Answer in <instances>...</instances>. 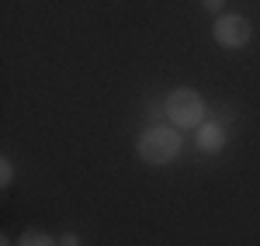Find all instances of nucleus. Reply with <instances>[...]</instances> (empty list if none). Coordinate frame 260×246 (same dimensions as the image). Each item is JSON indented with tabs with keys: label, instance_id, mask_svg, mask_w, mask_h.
<instances>
[{
	"label": "nucleus",
	"instance_id": "nucleus-3",
	"mask_svg": "<svg viewBox=\"0 0 260 246\" xmlns=\"http://www.w3.org/2000/svg\"><path fill=\"white\" fill-rule=\"evenodd\" d=\"M212 39L219 42L222 49H246L253 42V24L243 18V14H219L212 24Z\"/></svg>",
	"mask_w": 260,
	"mask_h": 246
},
{
	"label": "nucleus",
	"instance_id": "nucleus-8",
	"mask_svg": "<svg viewBox=\"0 0 260 246\" xmlns=\"http://www.w3.org/2000/svg\"><path fill=\"white\" fill-rule=\"evenodd\" d=\"M59 246H80V236H77V232H62Z\"/></svg>",
	"mask_w": 260,
	"mask_h": 246
},
{
	"label": "nucleus",
	"instance_id": "nucleus-2",
	"mask_svg": "<svg viewBox=\"0 0 260 246\" xmlns=\"http://www.w3.org/2000/svg\"><path fill=\"white\" fill-rule=\"evenodd\" d=\"M163 111H167L170 125H177L180 132L184 128H198L201 122H208V104H205V97L194 87H174L167 94V101H163Z\"/></svg>",
	"mask_w": 260,
	"mask_h": 246
},
{
	"label": "nucleus",
	"instance_id": "nucleus-6",
	"mask_svg": "<svg viewBox=\"0 0 260 246\" xmlns=\"http://www.w3.org/2000/svg\"><path fill=\"white\" fill-rule=\"evenodd\" d=\"M11 184H14V163H11V156H0V187Z\"/></svg>",
	"mask_w": 260,
	"mask_h": 246
},
{
	"label": "nucleus",
	"instance_id": "nucleus-5",
	"mask_svg": "<svg viewBox=\"0 0 260 246\" xmlns=\"http://www.w3.org/2000/svg\"><path fill=\"white\" fill-rule=\"evenodd\" d=\"M18 246H59V239L49 236V232H42V229H28V232L18 236Z\"/></svg>",
	"mask_w": 260,
	"mask_h": 246
},
{
	"label": "nucleus",
	"instance_id": "nucleus-7",
	"mask_svg": "<svg viewBox=\"0 0 260 246\" xmlns=\"http://www.w3.org/2000/svg\"><path fill=\"white\" fill-rule=\"evenodd\" d=\"M201 7L208 14H225V0H201Z\"/></svg>",
	"mask_w": 260,
	"mask_h": 246
},
{
	"label": "nucleus",
	"instance_id": "nucleus-4",
	"mask_svg": "<svg viewBox=\"0 0 260 246\" xmlns=\"http://www.w3.org/2000/svg\"><path fill=\"white\" fill-rule=\"evenodd\" d=\"M194 143H198L201 153H208V156H215V153H222L225 149V143H229V128L222 122H201L198 128H194Z\"/></svg>",
	"mask_w": 260,
	"mask_h": 246
},
{
	"label": "nucleus",
	"instance_id": "nucleus-1",
	"mask_svg": "<svg viewBox=\"0 0 260 246\" xmlns=\"http://www.w3.org/2000/svg\"><path fill=\"white\" fill-rule=\"evenodd\" d=\"M180 146H184V135L177 125H149L136 139V156L149 166H167L180 156Z\"/></svg>",
	"mask_w": 260,
	"mask_h": 246
}]
</instances>
